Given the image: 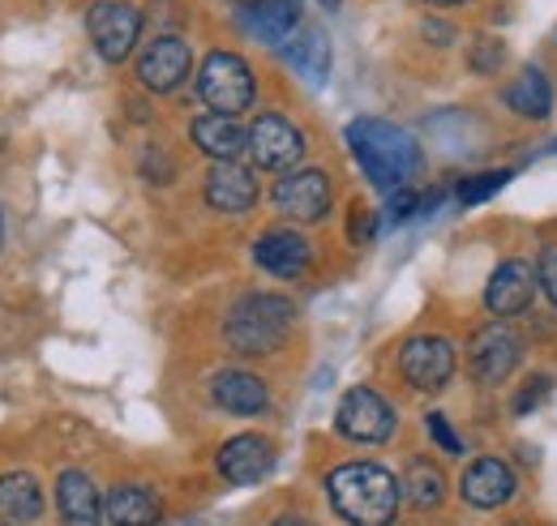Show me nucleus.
Wrapping results in <instances>:
<instances>
[{
	"label": "nucleus",
	"mask_w": 557,
	"mask_h": 526,
	"mask_svg": "<svg viewBox=\"0 0 557 526\" xmlns=\"http://www.w3.org/2000/svg\"><path fill=\"white\" fill-rule=\"evenodd\" d=\"M348 150L351 159L360 163L364 180L382 193L408 189L424 167L420 141L404 125H391L382 116H356L348 125Z\"/></svg>",
	"instance_id": "obj_1"
},
{
	"label": "nucleus",
	"mask_w": 557,
	"mask_h": 526,
	"mask_svg": "<svg viewBox=\"0 0 557 526\" xmlns=\"http://www.w3.org/2000/svg\"><path fill=\"white\" fill-rule=\"evenodd\" d=\"M326 497L348 526H391L399 518V479L382 462H344L326 475Z\"/></svg>",
	"instance_id": "obj_2"
},
{
	"label": "nucleus",
	"mask_w": 557,
	"mask_h": 526,
	"mask_svg": "<svg viewBox=\"0 0 557 526\" xmlns=\"http://www.w3.org/2000/svg\"><path fill=\"white\" fill-rule=\"evenodd\" d=\"M296 322V304L275 291H249L240 296L223 317V342L236 355H275L287 342Z\"/></svg>",
	"instance_id": "obj_3"
},
{
	"label": "nucleus",
	"mask_w": 557,
	"mask_h": 526,
	"mask_svg": "<svg viewBox=\"0 0 557 526\" xmlns=\"http://www.w3.org/2000/svg\"><path fill=\"white\" fill-rule=\"evenodd\" d=\"M198 95H202V103L210 112L240 116L258 99L253 68L245 65V57H236V52H210L202 68H198Z\"/></svg>",
	"instance_id": "obj_4"
},
{
	"label": "nucleus",
	"mask_w": 557,
	"mask_h": 526,
	"mask_svg": "<svg viewBox=\"0 0 557 526\" xmlns=\"http://www.w3.org/2000/svg\"><path fill=\"white\" fill-rule=\"evenodd\" d=\"M141 26H146V13L129 0H95L86 9V35L108 65H125L134 57Z\"/></svg>",
	"instance_id": "obj_5"
},
{
	"label": "nucleus",
	"mask_w": 557,
	"mask_h": 526,
	"mask_svg": "<svg viewBox=\"0 0 557 526\" xmlns=\"http://www.w3.org/2000/svg\"><path fill=\"white\" fill-rule=\"evenodd\" d=\"M455 368H459V355L446 334H417L399 351V377L417 394H442L455 381Z\"/></svg>",
	"instance_id": "obj_6"
},
{
	"label": "nucleus",
	"mask_w": 557,
	"mask_h": 526,
	"mask_svg": "<svg viewBox=\"0 0 557 526\" xmlns=\"http://www.w3.org/2000/svg\"><path fill=\"white\" fill-rule=\"evenodd\" d=\"M519 364H523V338L506 322L493 317L488 326L472 329V338H468V373H472L476 386L497 390Z\"/></svg>",
	"instance_id": "obj_7"
},
{
	"label": "nucleus",
	"mask_w": 557,
	"mask_h": 526,
	"mask_svg": "<svg viewBox=\"0 0 557 526\" xmlns=\"http://www.w3.org/2000/svg\"><path fill=\"white\" fill-rule=\"evenodd\" d=\"M335 428H339V437H348L356 446H386L395 437L399 419H395V406L377 390L356 386L344 394L339 411H335Z\"/></svg>",
	"instance_id": "obj_8"
},
{
	"label": "nucleus",
	"mask_w": 557,
	"mask_h": 526,
	"mask_svg": "<svg viewBox=\"0 0 557 526\" xmlns=\"http://www.w3.org/2000/svg\"><path fill=\"white\" fill-rule=\"evenodd\" d=\"M331 176L322 167H296V172H283L271 189V205L278 214L296 218V223H318L331 214Z\"/></svg>",
	"instance_id": "obj_9"
},
{
	"label": "nucleus",
	"mask_w": 557,
	"mask_h": 526,
	"mask_svg": "<svg viewBox=\"0 0 557 526\" xmlns=\"http://www.w3.org/2000/svg\"><path fill=\"white\" fill-rule=\"evenodd\" d=\"M536 287H541V283H536V265H528L523 258H506V262H497L485 283L488 317H497V322H515V317H523V313L532 309V300H536Z\"/></svg>",
	"instance_id": "obj_10"
},
{
	"label": "nucleus",
	"mask_w": 557,
	"mask_h": 526,
	"mask_svg": "<svg viewBox=\"0 0 557 526\" xmlns=\"http://www.w3.org/2000/svg\"><path fill=\"white\" fill-rule=\"evenodd\" d=\"M189 68H194L189 43L176 39V35H159V39H150V43L141 48L138 68H134V73H138V82L150 90V95H172V90L185 86Z\"/></svg>",
	"instance_id": "obj_11"
},
{
	"label": "nucleus",
	"mask_w": 557,
	"mask_h": 526,
	"mask_svg": "<svg viewBox=\"0 0 557 526\" xmlns=\"http://www.w3.org/2000/svg\"><path fill=\"white\" fill-rule=\"evenodd\" d=\"M249 154L262 172H292L305 159V133L296 129L287 116H258L249 129Z\"/></svg>",
	"instance_id": "obj_12"
},
{
	"label": "nucleus",
	"mask_w": 557,
	"mask_h": 526,
	"mask_svg": "<svg viewBox=\"0 0 557 526\" xmlns=\"http://www.w3.org/2000/svg\"><path fill=\"white\" fill-rule=\"evenodd\" d=\"M515 492H519V475H515V466L502 459H493V454L468 462V471L459 475V497H463L472 510H502Z\"/></svg>",
	"instance_id": "obj_13"
},
{
	"label": "nucleus",
	"mask_w": 557,
	"mask_h": 526,
	"mask_svg": "<svg viewBox=\"0 0 557 526\" xmlns=\"http://www.w3.org/2000/svg\"><path fill=\"white\" fill-rule=\"evenodd\" d=\"M300 13H305L300 0H236L240 30L258 43H271V48L287 43V35L300 26Z\"/></svg>",
	"instance_id": "obj_14"
},
{
	"label": "nucleus",
	"mask_w": 557,
	"mask_h": 526,
	"mask_svg": "<svg viewBox=\"0 0 557 526\" xmlns=\"http://www.w3.org/2000/svg\"><path fill=\"white\" fill-rule=\"evenodd\" d=\"M253 262H258V270H267L271 278L292 283V278L309 274V265H313V249H309V240H305L300 231L275 227V231H262V236L253 240Z\"/></svg>",
	"instance_id": "obj_15"
},
{
	"label": "nucleus",
	"mask_w": 557,
	"mask_h": 526,
	"mask_svg": "<svg viewBox=\"0 0 557 526\" xmlns=\"http://www.w3.org/2000/svg\"><path fill=\"white\" fill-rule=\"evenodd\" d=\"M210 398H214L219 411L240 415V419L267 415V406H271L267 381H262L258 373H249V368H219V373L210 377Z\"/></svg>",
	"instance_id": "obj_16"
},
{
	"label": "nucleus",
	"mask_w": 557,
	"mask_h": 526,
	"mask_svg": "<svg viewBox=\"0 0 557 526\" xmlns=\"http://www.w3.org/2000/svg\"><path fill=\"white\" fill-rule=\"evenodd\" d=\"M271 466H275V446H271L267 437H258V433L232 437V441L219 450V459H214V471H219L227 484H258V479L271 475Z\"/></svg>",
	"instance_id": "obj_17"
},
{
	"label": "nucleus",
	"mask_w": 557,
	"mask_h": 526,
	"mask_svg": "<svg viewBox=\"0 0 557 526\" xmlns=\"http://www.w3.org/2000/svg\"><path fill=\"white\" fill-rule=\"evenodd\" d=\"M202 198L219 214H249L258 205V176L240 163H214L207 172Z\"/></svg>",
	"instance_id": "obj_18"
},
{
	"label": "nucleus",
	"mask_w": 557,
	"mask_h": 526,
	"mask_svg": "<svg viewBox=\"0 0 557 526\" xmlns=\"http://www.w3.org/2000/svg\"><path fill=\"white\" fill-rule=\"evenodd\" d=\"M502 103L523 121H549L557 108V90L541 65H523L502 86Z\"/></svg>",
	"instance_id": "obj_19"
},
{
	"label": "nucleus",
	"mask_w": 557,
	"mask_h": 526,
	"mask_svg": "<svg viewBox=\"0 0 557 526\" xmlns=\"http://www.w3.org/2000/svg\"><path fill=\"white\" fill-rule=\"evenodd\" d=\"M57 510H61V526H103V501L99 488L86 471H65L57 479Z\"/></svg>",
	"instance_id": "obj_20"
},
{
	"label": "nucleus",
	"mask_w": 557,
	"mask_h": 526,
	"mask_svg": "<svg viewBox=\"0 0 557 526\" xmlns=\"http://www.w3.org/2000/svg\"><path fill=\"white\" fill-rule=\"evenodd\" d=\"M189 137H194V146L207 159H214V163H232V159H240L249 150V133L236 125V116H223V112L198 116L189 125Z\"/></svg>",
	"instance_id": "obj_21"
},
{
	"label": "nucleus",
	"mask_w": 557,
	"mask_h": 526,
	"mask_svg": "<svg viewBox=\"0 0 557 526\" xmlns=\"http://www.w3.org/2000/svg\"><path fill=\"white\" fill-rule=\"evenodd\" d=\"M0 518L30 526L44 518V492L30 471H4L0 475Z\"/></svg>",
	"instance_id": "obj_22"
},
{
	"label": "nucleus",
	"mask_w": 557,
	"mask_h": 526,
	"mask_svg": "<svg viewBox=\"0 0 557 526\" xmlns=\"http://www.w3.org/2000/svg\"><path fill=\"white\" fill-rule=\"evenodd\" d=\"M103 518H108V526H154L163 518V505H159V497H154L150 488H141V484H121V488L108 492Z\"/></svg>",
	"instance_id": "obj_23"
},
{
	"label": "nucleus",
	"mask_w": 557,
	"mask_h": 526,
	"mask_svg": "<svg viewBox=\"0 0 557 526\" xmlns=\"http://www.w3.org/2000/svg\"><path fill=\"white\" fill-rule=\"evenodd\" d=\"M283 61L296 68L305 82L322 86L331 77V43H326V35L318 26H305L296 39L283 43Z\"/></svg>",
	"instance_id": "obj_24"
},
{
	"label": "nucleus",
	"mask_w": 557,
	"mask_h": 526,
	"mask_svg": "<svg viewBox=\"0 0 557 526\" xmlns=\"http://www.w3.org/2000/svg\"><path fill=\"white\" fill-rule=\"evenodd\" d=\"M404 488H408V501H412L417 510H437V505L446 501V475H442L429 459L408 462Z\"/></svg>",
	"instance_id": "obj_25"
},
{
	"label": "nucleus",
	"mask_w": 557,
	"mask_h": 526,
	"mask_svg": "<svg viewBox=\"0 0 557 526\" xmlns=\"http://www.w3.org/2000/svg\"><path fill=\"white\" fill-rule=\"evenodd\" d=\"M510 185V167H493V172H476V176H468V180H459V189H455V201L459 205H485L493 193H502Z\"/></svg>",
	"instance_id": "obj_26"
},
{
	"label": "nucleus",
	"mask_w": 557,
	"mask_h": 526,
	"mask_svg": "<svg viewBox=\"0 0 557 526\" xmlns=\"http://www.w3.org/2000/svg\"><path fill=\"white\" fill-rule=\"evenodd\" d=\"M502 65H506V43H502V39L476 35V39L468 43V68H472V73H497Z\"/></svg>",
	"instance_id": "obj_27"
},
{
	"label": "nucleus",
	"mask_w": 557,
	"mask_h": 526,
	"mask_svg": "<svg viewBox=\"0 0 557 526\" xmlns=\"http://www.w3.org/2000/svg\"><path fill=\"white\" fill-rule=\"evenodd\" d=\"M549 394H554V373H536V377H528V381L519 386V394L510 398V411H515V415H532Z\"/></svg>",
	"instance_id": "obj_28"
},
{
	"label": "nucleus",
	"mask_w": 557,
	"mask_h": 526,
	"mask_svg": "<svg viewBox=\"0 0 557 526\" xmlns=\"http://www.w3.org/2000/svg\"><path fill=\"white\" fill-rule=\"evenodd\" d=\"M424 428H429V437H433V446H437L442 454H450V459L463 454V441H459V433L450 428V419H446L442 411H429V415H424Z\"/></svg>",
	"instance_id": "obj_29"
},
{
	"label": "nucleus",
	"mask_w": 557,
	"mask_h": 526,
	"mask_svg": "<svg viewBox=\"0 0 557 526\" xmlns=\"http://www.w3.org/2000/svg\"><path fill=\"white\" fill-rule=\"evenodd\" d=\"M536 283H541L545 300L554 304V313H557V245H545V249H541V258H536Z\"/></svg>",
	"instance_id": "obj_30"
},
{
	"label": "nucleus",
	"mask_w": 557,
	"mask_h": 526,
	"mask_svg": "<svg viewBox=\"0 0 557 526\" xmlns=\"http://www.w3.org/2000/svg\"><path fill=\"white\" fill-rule=\"evenodd\" d=\"M420 210H424V198L412 193V189H395L391 201H386V218H391V223H408Z\"/></svg>",
	"instance_id": "obj_31"
},
{
	"label": "nucleus",
	"mask_w": 557,
	"mask_h": 526,
	"mask_svg": "<svg viewBox=\"0 0 557 526\" xmlns=\"http://www.w3.org/2000/svg\"><path fill=\"white\" fill-rule=\"evenodd\" d=\"M348 236H351V245H369V240H373V218H369L364 210H356V214H351Z\"/></svg>",
	"instance_id": "obj_32"
},
{
	"label": "nucleus",
	"mask_w": 557,
	"mask_h": 526,
	"mask_svg": "<svg viewBox=\"0 0 557 526\" xmlns=\"http://www.w3.org/2000/svg\"><path fill=\"white\" fill-rule=\"evenodd\" d=\"M420 30H424V35H429V39H433L437 48H446V43H455V35H459V30L450 26V22H424Z\"/></svg>",
	"instance_id": "obj_33"
},
{
	"label": "nucleus",
	"mask_w": 557,
	"mask_h": 526,
	"mask_svg": "<svg viewBox=\"0 0 557 526\" xmlns=\"http://www.w3.org/2000/svg\"><path fill=\"white\" fill-rule=\"evenodd\" d=\"M424 9H463V4H476V0H420Z\"/></svg>",
	"instance_id": "obj_34"
},
{
	"label": "nucleus",
	"mask_w": 557,
	"mask_h": 526,
	"mask_svg": "<svg viewBox=\"0 0 557 526\" xmlns=\"http://www.w3.org/2000/svg\"><path fill=\"white\" fill-rule=\"evenodd\" d=\"M271 526H313V523H305V518H275Z\"/></svg>",
	"instance_id": "obj_35"
},
{
	"label": "nucleus",
	"mask_w": 557,
	"mask_h": 526,
	"mask_svg": "<svg viewBox=\"0 0 557 526\" xmlns=\"http://www.w3.org/2000/svg\"><path fill=\"white\" fill-rule=\"evenodd\" d=\"M318 4H322V9H331V13H335V9H339V4H344V0H318Z\"/></svg>",
	"instance_id": "obj_36"
},
{
	"label": "nucleus",
	"mask_w": 557,
	"mask_h": 526,
	"mask_svg": "<svg viewBox=\"0 0 557 526\" xmlns=\"http://www.w3.org/2000/svg\"><path fill=\"white\" fill-rule=\"evenodd\" d=\"M0 240H4V218H0Z\"/></svg>",
	"instance_id": "obj_37"
},
{
	"label": "nucleus",
	"mask_w": 557,
	"mask_h": 526,
	"mask_svg": "<svg viewBox=\"0 0 557 526\" xmlns=\"http://www.w3.org/2000/svg\"><path fill=\"white\" fill-rule=\"evenodd\" d=\"M554 150H557V141H554Z\"/></svg>",
	"instance_id": "obj_38"
}]
</instances>
